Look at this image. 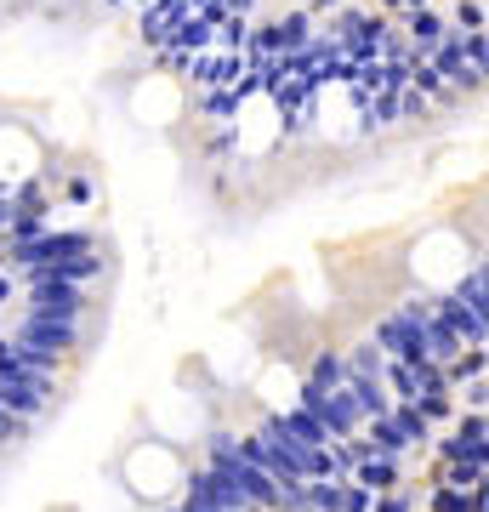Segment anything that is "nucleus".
Wrapping results in <instances>:
<instances>
[{
	"instance_id": "obj_18",
	"label": "nucleus",
	"mask_w": 489,
	"mask_h": 512,
	"mask_svg": "<svg viewBox=\"0 0 489 512\" xmlns=\"http://www.w3.org/2000/svg\"><path fill=\"white\" fill-rule=\"evenodd\" d=\"M6 228H12V194H0V239H6Z\"/></svg>"
},
{
	"instance_id": "obj_9",
	"label": "nucleus",
	"mask_w": 489,
	"mask_h": 512,
	"mask_svg": "<svg viewBox=\"0 0 489 512\" xmlns=\"http://www.w3.org/2000/svg\"><path fill=\"white\" fill-rule=\"evenodd\" d=\"M450 296L461 302V308H472V313H489V274H484V262H472L467 279H461Z\"/></svg>"
},
{
	"instance_id": "obj_5",
	"label": "nucleus",
	"mask_w": 489,
	"mask_h": 512,
	"mask_svg": "<svg viewBox=\"0 0 489 512\" xmlns=\"http://www.w3.org/2000/svg\"><path fill=\"white\" fill-rule=\"evenodd\" d=\"M444 35H450V23L438 18L433 6H421V12H404V40H410V52H416L421 63H427V52H433Z\"/></svg>"
},
{
	"instance_id": "obj_8",
	"label": "nucleus",
	"mask_w": 489,
	"mask_h": 512,
	"mask_svg": "<svg viewBox=\"0 0 489 512\" xmlns=\"http://www.w3.org/2000/svg\"><path fill=\"white\" fill-rule=\"evenodd\" d=\"M387 421H393V433H399L410 450H416V444H427V433H433V421L421 416L416 404H393V410H387Z\"/></svg>"
},
{
	"instance_id": "obj_14",
	"label": "nucleus",
	"mask_w": 489,
	"mask_h": 512,
	"mask_svg": "<svg viewBox=\"0 0 489 512\" xmlns=\"http://www.w3.org/2000/svg\"><path fill=\"white\" fill-rule=\"evenodd\" d=\"M308 382H319V387H342V382H347L342 353H319V359H313V376H308Z\"/></svg>"
},
{
	"instance_id": "obj_12",
	"label": "nucleus",
	"mask_w": 489,
	"mask_h": 512,
	"mask_svg": "<svg viewBox=\"0 0 489 512\" xmlns=\"http://www.w3.org/2000/svg\"><path fill=\"white\" fill-rule=\"evenodd\" d=\"M347 478H308V512H342Z\"/></svg>"
},
{
	"instance_id": "obj_2",
	"label": "nucleus",
	"mask_w": 489,
	"mask_h": 512,
	"mask_svg": "<svg viewBox=\"0 0 489 512\" xmlns=\"http://www.w3.org/2000/svg\"><path fill=\"white\" fill-rule=\"evenodd\" d=\"M421 325H427V302H404L399 313L376 319V342L381 359H421Z\"/></svg>"
},
{
	"instance_id": "obj_11",
	"label": "nucleus",
	"mask_w": 489,
	"mask_h": 512,
	"mask_svg": "<svg viewBox=\"0 0 489 512\" xmlns=\"http://www.w3.org/2000/svg\"><path fill=\"white\" fill-rule=\"evenodd\" d=\"M342 365H347V376H370V382H387V359H381L376 342H359V348L347 353Z\"/></svg>"
},
{
	"instance_id": "obj_17",
	"label": "nucleus",
	"mask_w": 489,
	"mask_h": 512,
	"mask_svg": "<svg viewBox=\"0 0 489 512\" xmlns=\"http://www.w3.org/2000/svg\"><path fill=\"white\" fill-rule=\"evenodd\" d=\"M370 501H376V495L359 490V484H347V490H342V512H370Z\"/></svg>"
},
{
	"instance_id": "obj_16",
	"label": "nucleus",
	"mask_w": 489,
	"mask_h": 512,
	"mask_svg": "<svg viewBox=\"0 0 489 512\" xmlns=\"http://www.w3.org/2000/svg\"><path fill=\"white\" fill-rule=\"evenodd\" d=\"M370 512H416V501H410V495H399V490H381L376 501H370Z\"/></svg>"
},
{
	"instance_id": "obj_10",
	"label": "nucleus",
	"mask_w": 489,
	"mask_h": 512,
	"mask_svg": "<svg viewBox=\"0 0 489 512\" xmlns=\"http://www.w3.org/2000/svg\"><path fill=\"white\" fill-rule=\"evenodd\" d=\"M239 103H245V97H239V92H228V86H211V92L200 97V114H205V120H211V126H234Z\"/></svg>"
},
{
	"instance_id": "obj_1",
	"label": "nucleus",
	"mask_w": 489,
	"mask_h": 512,
	"mask_svg": "<svg viewBox=\"0 0 489 512\" xmlns=\"http://www.w3.org/2000/svg\"><path fill=\"white\" fill-rule=\"evenodd\" d=\"M18 353H29V359H46V365H57L63 353L80 342V319H63V313H35V308H18V325H12V336H6Z\"/></svg>"
},
{
	"instance_id": "obj_3",
	"label": "nucleus",
	"mask_w": 489,
	"mask_h": 512,
	"mask_svg": "<svg viewBox=\"0 0 489 512\" xmlns=\"http://www.w3.org/2000/svg\"><path fill=\"white\" fill-rule=\"evenodd\" d=\"M433 313L444 319V325L461 336V348H484L489 342V313H472V308H461L455 296H444V302H433Z\"/></svg>"
},
{
	"instance_id": "obj_7",
	"label": "nucleus",
	"mask_w": 489,
	"mask_h": 512,
	"mask_svg": "<svg viewBox=\"0 0 489 512\" xmlns=\"http://www.w3.org/2000/svg\"><path fill=\"white\" fill-rule=\"evenodd\" d=\"M279 421V433H285L290 444H308V450H319V444H330V433L319 427V416H308L302 404H290L285 416H273Z\"/></svg>"
},
{
	"instance_id": "obj_6",
	"label": "nucleus",
	"mask_w": 489,
	"mask_h": 512,
	"mask_svg": "<svg viewBox=\"0 0 489 512\" xmlns=\"http://www.w3.org/2000/svg\"><path fill=\"white\" fill-rule=\"evenodd\" d=\"M347 484H359V490H370V495L393 490V484H399V461H393V456H376V450H364V456L353 461Z\"/></svg>"
},
{
	"instance_id": "obj_4",
	"label": "nucleus",
	"mask_w": 489,
	"mask_h": 512,
	"mask_svg": "<svg viewBox=\"0 0 489 512\" xmlns=\"http://www.w3.org/2000/svg\"><path fill=\"white\" fill-rule=\"evenodd\" d=\"M444 456H450V461H467V467H484V410L461 416V427L444 439Z\"/></svg>"
},
{
	"instance_id": "obj_15",
	"label": "nucleus",
	"mask_w": 489,
	"mask_h": 512,
	"mask_svg": "<svg viewBox=\"0 0 489 512\" xmlns=\"http://www.w3.org/2000/svg\"><path fill=\"white\" fill-rule=\"evenodd\" d=\"M461 35H484V0H455V23Z\"/></svg>"
},
{
	"instance_id": "obj_13",
	"label": "nucleus",
	"mask_w": 489,
	"mask_h": 512,
	"mask_svg": "<svg viewBox=\"0 0 489 512\" xmlns=\"http://www.w3.org/2000/svg\"><path fill=\"white\" fill-rule=\"evenodd\" d=\"M433 512H484V490H450V484H438Z\"/></svg>"
}]
</instances>
